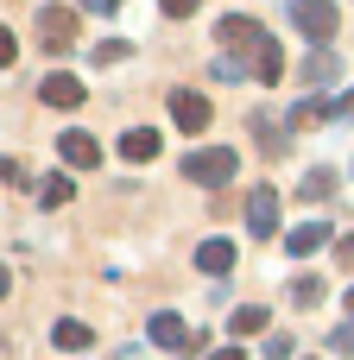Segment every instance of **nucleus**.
<instances>
[{"mask_svg":"<svg viewBox=\"0 0 354 360\" xmlns=\"http://www.w3.org/2000/svg\"><path fill=\"white\" fill-rule=\"evenodd\" d=\"M285 13H291V25H298L310 44H329V38H336V25H342L336 0H285Z\"/></svg>","mask_w":354,"mask_h":360,"instance_id":"1","label":"nucleus"},{"mask_svg":"<svg viewBox=\"0 0 354 360\" xmlns=\"http://www.w3.org/2000/svg\"><path fill=\"white\" fill-rule=\"evenodd\" d=\"M234 171H241V158H234L228 146H203V152L184 158V177H190V184H209V190H222Z\"/></svg>","mask_w":354,"mask_h":360,"instance_id":"2","label":"nucleus"},{"mask_svg":"<svg viewBox=\"0 0 354 360\" xmlns=\"http://www.w3.org/2000/svg\"><path fill=\"white\" fill-rule=\"evenodd\" d=\"M38 44H44L51 57H63V51L76 44V13H70V6H44V13H38Z\"/></svg>","mask_w":354,"mask_h":360,"instance_id":"3","label":"nucleus"},{"mask_svg":"<svg viewBox=\"0 0 354 360\" xmlns=\"http://www.w3.org/2000/svg\"><path fill=\"white\" fill-rule=\"evenodd\" d=\"M209 114H215V108H209V95H203V89H171V120H177L184 133H203V127H209Z\"/></svg>","mask_w":354,"mask_h":360,"instance_id":"4","label":"nucleus"},{"mask_svg":"<svg viewBox=\"0 0 354 360\" xmlns=\"http://www.w3.org/2000/svg\"><path fill=\"white\" fill-rule=\"evenodd\" d=\"M38 101H44V108H63V114H70V108H82V101H89V89H82L76 76H63V70H51V76L38 82Z\"/></svg>","mask_w":354,"mask_h":360,"instance_id":"5","label":"nucleus"},{"mask_svg":"<svg viewBox=\"0 0 354 360\" xmlns=\"http://www.w3.org/2000/svg\"><path fill=\"white\" fill-rule=\"evenodd\" d=\"M247 228H253V240H272V234H279V190H272V184L253 190V202H247Z\"/></svg>","mask_w":354,"mask_h":360,"instance_id":"6","label":"nucleus"},{"mask_svg":"<svg viewBox=\"0 0 354 360\" xmlns=\"http://www.w3.org/2000/svg\"><path fill=\"white\" fill-rule=\"evenodd\" d=\"M152 342H158L165 354H190V348H196L190 323H184V316H171V310H158V316H152Z\"/></svg>","mask_w":354,"mask_h":360,"instance_id":"7","label":"nucleus"},{"mask_svg":"<svg viewBox=\"0 0 354 360\" xmlns=\"http://www.w3.org/2000/svg\"><path fill=\"white\" fill-rule=\"evenodd\" d=\"M247 70H253V82H285V51H279V38H260L253 44V57H247Z\"/></svg>","mask_w":354,"mask_h":360,"instance_id":"8","label":"nucleus"},{"mask_svg":"<svg viewBox=\"0 0 354 360\" xmlns=\"http://www.w3.org/2000/svg\"><path fill=\"white\" fill-rule=\"evenodd\" d=\"M57 152H63V165H76V171H95V165H101V139H89L82 127H70V133L57 139Z\"/></svg>","mask_w":354,"mask_h":360,"instance_id":"9","label":"nucleus"},{"mask_svg":"<svg viewBox=\"0 0 354 360\" xmlns=\"http://www.w3.org/2000/svg\"><path fill=\"white\" fill-rule=\"evenodd\" d=\"M215 38H222V44H228V51H247V57H253V44H260V38H266V32H260V25H253V19H247V13H228V19H222V25H215Z\"/></svg>","mask_w":354,"mask_h":360,"instance_id":"10","label":"nucleus"},{"mask_svg":"<svg viewBox=\"0 0 354 360\" xmlns=\"http://www.w3.org/2000/svg\"><path fill=\"white\" fill-rule=\"evenodd\" d=\"M120 158H127V165L158 158V133H152V127H127V133H120Z\"/></svg>","mask_w":354,"mask_h":360,"instance_id":"11","label":"nucleus"},{"mask_svg":"<svg viewBox=\"0 0 354 360\" xmlns=\"http://www.w3.org/2000/svg\"><path fill=\"white\" fill-rule=\"evenodd\" d=\"M323 247H329V228H317V221H304V228L285 234V253H291V259H310V253H323Z\"/></svg>","mask_w":354,"mask_h":360,"instance_id":"12","label":"nucleus"},{"mask_svg":"<svg viewBox=\"0 0 354 360\" xmlns=\"http://www.w3.org/2000/svg\"><path fill=\"white\" fill-rule=\"evenodd\" d=\"M196 272H209V278L234 272V240H203L196 247Z\"/></svg>","mask_w":354,"mask_h":360,"instance_id":"13","label":"nucleus"},{"mask_svg":"<svg viewBox=\"0 0 354 360\" xmlns=\"http://www.w3.org/2000/svg\"><path fill=\"white\" fill-rule=\"evenodd\" d=\"M51 342H57V348H63V354H82V348H89V342H95V329H89V323H82V316H63V323H57V329H51Z\"/></svg>","mask_w":354,"mask_h":360,"instance_id":"14","label":"nucleus"},{"mask_svg":"<svg viewBox=\"0 0 354 360\" xmlns=\"http://www.w3.org/2000/svg\"><path fill=\"white\" fill-rule=\"evenodd\" d=\"M298 196H304V202H329V196H336V171H329V165H317V171L298 184Z\"/></svg>","mask_w":354,"mask_h":360,"instance_id":"15","label":"nucleus"},{"mask_svg":"<svg viewBox=\"0 0 354 360\" xmlns=\"http://www.w3.org/2000/svg\"><path fill=\"white\" fill-rule=\"evenodd\" d=\"M329 82H336V57H329V51H317V57L304 63V89H329Z\"/></svg>","mask_w":354,"mask_h":360,"instance_id":"16","label":"nucleus"},{"mask_svg":"<svg viewBox=\"0 0 354 360\" xmlns=\"http://www.w3.org/2000/svg\"><path fill=\"white\" fill-rule=\"evenodd\" d=\"M266 323H272V310H266V304H247V310H234V335H241V342H247L253 329H266Z\"/></svg>","mask_w":354,"mask_h":360,"instance_id":"17","label":"nucleus"},{"mask_svg":"<svg viewBox=\"0 0 354 360\" xmlns=\"http://www.w3.org/2000/svg\"><path fill=\"white\" fill-rule=\"evenodd\" d=\"M291 304L298 310H317L323 304V278H291Z\"/></svg>","mask_w":354,"mask_h":360,"instance_id":"18","label":"nucleus"},{"mask_svg":"<svg viewBox=\"0 0 354 360\" xmlns=\"http://www.w3.org/2000/svg\"><path fill=\"white\" fill-rule=\"evenodd\" d=\"M70 196H76V184H70V177H51V184L38 190V202H44V209H63Z\"/></svg>","mask_w":354,"mask_h":360,"instance_id":"19","label":"nucleus"},{"mask_svg":"<svg viewBox=\"0 0 354 360\" xmlns=\"http://www.w3.org/2000/svg\"><path fill=\"white\" fill-rule=\"evenodd\" d=\"M253 133H260V146H266L272 158L285 152V133H279V120H253Z\"/></svg>","mask_w":354,"mask_h":360,"instance_id":"20","label":"nucleus"},{"mask_svg":"<svg viewBox=\"0 0 354 360\" xmlns=\"http://www.w3.org/2000/svg\"><path fill=\"white\" fill-rule=\"evenodd\" d=\"M127 57H133V51H127L120 38H108V44H95V63H127Z\"/></svg>","mask_w":354,"mask_h":360,"instance_id":"21","label":"nucleus"},{"mask_svg":"<svg viewBox=\"0 0 354 360\" xmlns=\"http://www.w3.org/2000/svg\"><path fill=\"white\" fill-rule=\"evenodd\" d=\"M158 13L165 19H190V13H203V0H158Z\"/></svg>","mask_w":354,"mask_h":360,"instance_id":"22","label":"nucleus"},{"mask_svg":"<svg viewBox=\"0 0 354 360\" xmlns=\"http://www.w3.org/2000/svg\"><path fill=\"white\" fill-rule=\"evenodd\" d=\"M329 348H336V354H354V323H342V329L329 335Z\"/></svg>","mask_w":354,"mask_h":360,"instance_id":"23","label":"nucleus"},{"mask_svg":"<svg viewBox=\"0 0 354 360\" xmlns=\"http://www.w3.org/2000/svg\"><path fill=\"white\" fill-rule=\"evenodd\" d=\"M0 184H25V165L19 158H0Z\"/></svg>","mask_w":354,"mask_h":360,"instance_id":"24","label":"nucleus"},{"mask_svg":"<svg viewBox=\"0 0 354 360\" xmlns=\"http://www.w3.org/2000/svg\"><path fill=\"white\" fill-rule=\"evenodd\" d=\"M13 57H19V38H13V32H6V25H0V70H6V63H13Z\"/></svg>","mask_w":354,"mask_h":360,"instance_id":"25","label":"nucleus"},{"mask_svg":"<svg viewBox=\"0 0 354 360\" xmlns=\"http://www.w3.org/2000/svg\"><path fill=\"white\" fill-rule=\"evenodd\" d=\"M266 354H272V360H291V335H266Z\"/></svg>","mask_w":354,"mask_h":360,"instance_id":"26","label":"nucleus"},{"mask_svg":"<svg viewBox=\"0 0 354 360\" xmlns=\"http://www.w3.org/2000/svg\"><path fill=\"white\" fill-rule=\"evenodd\" d=\"M336 259H342V266L354 272V234H342V240H336Z\"/></svg>","mask_w":354,"mask_h":360,"instance_id":"27","label":"nucleus"},{"mask_svg":"<svg viewBox=\"0 0 354 360\" xmlns=\"http://www.w3.org/2000/svg\"><path fill=\"white\" fill-rule=\"evenodd\" d=\"M82 6H89V13H114L120 0H82Z\"/></svg>","mask_w":354,"mask_h":360,"instance_id":"28","label":"nucleus"},{"mask_svg":"<svg viewBox=\"0 0 354 360\" xmlns=\"http://www.w3.org/2000/svg\"><path fill=\"white\" fill-rule=\"evenodd\" d=\"M209 360H247V354H241V348H215Z\"/></svg>","mask_w":354,"mask_h":360,"instance_id":"29","label":"nucleus"},{"mask_svg":"<svg viewBox=\"0 0 354 360\" xmlns=\"http://www.w3.org/2000/svg\"><path fill=\"white\" fill-rule=\"evenodd\" d=\"M6 291H13V272H6V266H0V297H6Z\"/></svg>","mask_w":354,"mask_h":360,"instance_id":"30","label":"nucleus"},{"mask_svg":"<svg viewBox=\"0 0 354 360\" xmlns=\"http://www.w3.org/2000/svg\"><path fill=\"white\" fill-rule=\"evenodd\" d=\"M348 323H354V285H348Z\"/></svg>","mask_w":354,"mask_h":360,"instance_id":"31","label":"nucleus"}]
</instances>
